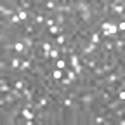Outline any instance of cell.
I'll list each match as a JSON object with an SVG mask.
<instances>
[{"mask_svg": "<svg viewBox=\"0 0 125 125\" xmlns=\"http://www.w3.org/2000/svg\"><path fill=\"white\" fill-rule=\"evenodd\" d=\"M123 5H125L123 0H113V2H109V16L115 18V19L125 16L123 14Z\"/></svg>", "mask_w": 125, "mask_h": 125, "instance_id": "6da1fadb", "label": "cell"}, {"mask_svg": "<svg viewBox=\"0 0 125 125\" xmlns=\"http://www.w3.org/2000/svg\"><path fill=\"white\" fill-rule=\"evenodd\" d=\"M66 59H68V66H70L78 76H80V75L83 73V66L80 64V56H78V54H70Z\"/></svg>", "mask_w": 125, "mask_h": 125, "instance_id": "7a4b0ae2", "label": "cell"}, {"mask_svg": "<svg viewBox=\"0 0 125 125\" xmlns=\"http://www.w3.org/2000/svg\"><path fill=\"white\" fill-rule=\"evenodd\" d=\"M23 61H24V57H23V56L12 54V56L7 59V62H9V71H18V73H19V70H21V64H23Z\"/></svg>", "mask_w": 125, "mask_h": 125, "instance_id": "3957f363", "label": "cell"}, {"mask_svg": "<svg viewBox=\"0 0 125 125\" xmlns=\"http://www.w3.org/2000/svg\"><path fill=\"white\" fill-rule=\"evenodd\" d=\"M97 52H99V45L92 43V42H87L85 47L78 52V56H94V54H97Z\"/></svg>", "mask_w": 125, "mask_h": 125, "instance_id": "277c9868", "label": "cell"}, {"mask_svg": "<svg viewBox=\"0 0 125 125\" xmlns=\"http://www.w3.org/2000/svg\"><path fill=\"white\" fill-rule=\"evenodd\" d=\"M16 103H18V99H16L10 92H7V94H2V97H0V106H5V108H12Z\"/></svg>", "mask_w": 125, "mask_h": 125, "instance_id": "5b68a950", "label": "cell"}, {"mask_svg": "<svg viewBox=\"0 0 125 125\" xmlns=\"http://www.w3.org/2000/svg\"><path fill=\"white\" fill-rule=\"evenodd\" d=\"M14 9L12 7H9L5 2H2V4H0V16H2V19H10L12 18V16H14Z\"/></svg>", "mask_w": 125, "mask_h": 125, "instance_id": "8992f818", "label": "cell"}, {"mask_svg": "<svg viewBox=\"0 0 125 125\" xmlns=\"http://www.w3.org/2000/svg\"><path fill=\"white\" fill-rule=\"evenodd\" d=\"M104 83H111V85H115V83H118L120 80H125V78H120L118 76V73L116 71H111V73H106L104 76Z\"/></svg>", "mask_w": 125, "mask_h": 125, "instance_id": "52a82bcc", "label": "cell"}, {"mask_svg": "<svg viewBox=\"0 0 125 125\" xmlns=\"http://www.w3.org/2000/svg\"><path fill=\"white\" fill-rule=\"evenodd\" d=\"M99 51H104V52H115V51H113V40L103 38V42L99 43Z\"/></svg>", "mask_w": 125, "mask_h": 125, "instance_id": "ba28073f", "label": "cell"}, {"mask_svg": "<svg viewBox=\"0 0 125 125\" xmlns=\"http://www.w3.org/2000/svg\"><path fill=\"white\" fill-rule=\"evenodd\" d=\"M54 66H56L57 70H62V71H64V70L68 68V59H66V57H59L57 61H54Z\"/></svg>", "mask_w": 125, "mask_h": 125, "instance_id": "9c48e42d", "label": "cell"}, {"mask_svg": "<svg viewBox=\"0 0 125 125\" xmlns=\"http://www.w3.org/2000/svg\"><path fill=\"white\" fill-rule=\"evenodd\" d=\"M54 19H56V24H57V26H64V24H66V21H68V16L56 12V14H54Z\"/></svg>", "mask_w": 125, "mask_h": 125, "instance_id": "30bf717a", "label": "cell"}, {"mask_svg": "<svg viewBox=\"0 0 125 125\" xmlns=\"http://www.w3.org/2000/svg\"><path fill=\"white\" fill-rule=\"evenodd\" d=\"M49 73H51V76H52V80H54V82H59V80H61V78H62V76H64V71H62V70H57V68H54V70H51Z\"/></svg>", "mask_w": 125, "mask_h": 125, "instance_id": "8fae6325", "label": "cell"}, {"mask_svg": "<svg viewBox=\"0 0 125 125\" xmlns=\"http://www.w3.org/2000/svg\"><path fill=\"white\" fill-rule=\"evenodd\" d=\"M64 75H66V76L70 78V80H71V82H73V83L76 85V82H78V75H76V73H75V71H73V70H71L70 66H68V68L64 70Z\"/></svg>", "mask_w": 125, "mask_h": 125, "instance_id": "7c38bea8", "label": "cell"}, {"mask_svg": "<svg viewBox=\"0 0 125 125\" xmlns=\"http://www.w3.org/2000/svg\"><path fill=\"white\" fill-rule=\"evenodd\" d=\"M89 42H92V43L99 45V43L103 42V37H101V33H99V31H94V33H90V37H89Z\"/></svg>", "mask_w": 125, "mask_h": 125, "instance_id": "4fadbf2b", "label": "cell"}, {"mask_svg": "<svg viewBox=\"0 0 125 125\" xmlns=\"http://www.w3.org/2000/svg\"><path fill=\"white\" fill-rule=\"evenodd\" d=\"M19 7L23 9V10H31L33 9V0H19Z\"/></svg>", "mask_w": 125, "mask_h": 125, "instance_id": "5bb4252c", "label": "cell"}, {"mask_svg": "<svg viewBox=\"0 0 125 125\" xmlns=\"http://www.w3.org/2000/svg\"><path fill=\"white\" fill-rule=\"evenodd\" d=\"M113 115H115V118H116V116H123V115H125V104L115 108V109H113Z\"/></svg>", "mask_w": 125, "mask_h": 125, "instance_id": "9a60e30c", "label": "cell"}, {"mask_svg": "<svg viewBox=\"0 0 125 125\" xmlns=\"http://www.w3.org/2000/svg\"><path fill=\"white\" fill-rule=\"evenodd\" d=\"M56 26V19H54V16H47V19H45V30H49Z\"/></svg>", "mask_w": 125, "mask_h": 125, "instance_id": "2e32d148", "label": "cell"}, {"mask_svg": "<svg viewBox=\"0 0 125 125\" xmlns=\"http://www.w3.org/2000/svg\"><path fill=\"white\" fill-rule=\"evenodd\" d=\"M116 28H118V33H125V21H118Z\"/></svg>", "mask_w": 125, "mask_h": 125, "instance_id": "e0dca14e", "label": "cell"}]
</instances>
